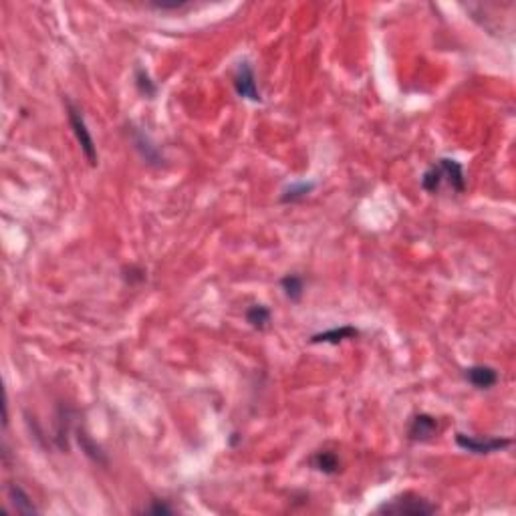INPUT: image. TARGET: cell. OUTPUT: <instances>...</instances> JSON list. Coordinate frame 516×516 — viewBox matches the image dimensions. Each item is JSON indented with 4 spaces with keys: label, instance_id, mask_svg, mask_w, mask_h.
<instances>
[{
    "label": "cell",
    "instance_id": "1",
    "mask_svg": "<svg viewBox=\"0 0 516 516\" xmlns=\"http://www.w3.org/2000/svg\"><path fill=\"white\" fill-rule=\"evenodd\" d=\"M438 510L436 504H432L430 500H425L423 496L418 494L405 492L399 494L396 498H391L389 502H383L377 513L379 515H398V516H423V515H434Z\"/></svg>",
    "mask_w": 516,
    "mask_h": 516
},
{
    "label": "cell",
    "instance_id": "2",
    "mask_svg": "<svg viewBox=\"0 0 516 516\" xmlns=\"http://www.w3.org/2000/svg\"><path fill=\"white\" fill-rule=\"evenodd\" d=\"M67 118H69L71 129H73L75 138H77L79 145H81V151H83L85 160L89 162V165H97V160H99V158H97V145H95L93 136H91L87 123H85L83 113H81L79 107H77L75 103H71V101H67Z\"/></svg>",
    "mask_w": 516,
    "mask_h": 516
},
{
    "label": "cell",
    "instance_id": "3",
    "mask_svg": "<svg viewBox=\"0 0 516 516\" xmlns=\"http://www.w3.org/2000/svg\"><path fill=\"white\" fill-rule=\"evenodd\" d=\"M456 444L476 456H488L513 444L510 438H476L468 434H456Z\"/></svg>",
    "mask_w": 516,
    "mask_h": 516
},
{
    "label": "cell",
    "instance_id": "4",
    "mask_svg": "<svg viewBox=\"0 0 516 516\" xmlns=\"http://www.w3.org/2000/svg\"><path fill=\"white\" fill-rule=\"evenodd\" d=\"M232 85H234V91L238 93V97L242 99H248V101H260V91L257 87V77H255V69L248 61H242L234 71V77H232Z\"/></svg>",
    "mask_w": 516,
    "mask_h": 516
},
{
    "label": "cell",
    "instance_id": "5",
    "mask_svg": "<svg viewBox=\"0 0 516 516\" xmlns=\"http://www.w3.org/2000/svg\"><path fill=\"white\" fill-rule=\"evenodd\" d=\"M438 172L442 178V184H448L450 188L458 194H462L466 190V178H464V167L458 164L456 160L450 158H442L438 160Z\"/></svg>",
    "mask_w": 516,
    "mask_h": 516
},
{
    "label": "cell",
    "instance_id": "6",
    "mask_svg": "<svg viewBox=\"0 0 516 516\" xmlns=\"http://www.w3.org/2000/svg\"><path fill=\"white\" fill-rule=\"evenodd\" d=\"M436 434H438V420L427 414L414 416L407 427V438L412 442H430Z\"/></svg>",
    "mask_w": 516,
    "mask_h": 516
},
{
    "label": "cell",
    "instance_id": "7",
    "mask_svg": "<svg viewBox=\"0 0 516 516\" xmlns=\"http://www.w3.org/2000/svg\"><path fill=\"white\" fill-rule=\"evenodd\" d=\"M464 377L476 389H490L498 383V371L490 365H472L464 371Z\"/></svg>",
    "mask_w": 516,
    "mask_h": 516
},
{
    "label": "cell",
    "instance_id": "8",
    "mask_svg": "<svg viewBox=\"0 0 516 516\" xmlns=\"http://www.w3.org/2000/svg\"><path fill=\"white\" fill-rule=\"evenodd\" d=\"M361 333L359 329H355L353 325H343V327H335L329 329V331H323V333H317L311 337V343H331V345H337L341 341H347V339H357Z\"/></svg>",
    "mask_w": 516,
    "mask_h": 516
},
{
    "label": "cell",
    "instance_id": "9",
    "mask_svg": "<svg viewBox=\"0 0 516 516\" xmlns=\"http://www.w3.org/2000/svg\"><path fill=\"white\" fill-rule=\"evenodd\" d=\"M6 492H8V502L12 504L15 513H19V515H37L39 513V508L33 504L30 496L24 492L19 484H8Z\"/></svg>",
    "mask_w": 516,
    "mask_h": 516
},
{
    "label": "cell",
    "instance_id": "10",
    "mask_svg": "<svg viewBox=\"0 0 516 516\" xmlns=\"http://www.w3.org/2000/svg\"><path fill=\"white\" fill-rule=\"evenodd\" d=\"M311 466L317 470V472H323L327 476H333L341 470V462H339V456L335 452H329V450H321L317 454L311 456Z\"/></svg>",
    "mask_w": 516,
    "mask_h": 516
},
{
    "label": "cell",
    "instance_id": "11",
    "mask_svg": "<svg viewBox=\"0 0 516 516\" xmlns=\"http://www.w3.org/2000/svg\"><path fill=\"white\" fill-rule=\"evenodd\" d=\"M281 286L282 291H284V295H286V299H291L295 303L301 301L303 295H305V281L299 275H286L281 281Z\"/></svg>",
    "mask_w": 516,
    "mask_h": 516
},
{
    "label": "cell",
    "instance_id": "12",
    "mask_svg": "<svg viewBox=\"0 0 516 516\" xmlns=\"http://www.w3.org/2000/svg\"><path fill=\"white\" fill-rule=\"evenodd\" d=\"M313 190H315V184H313V182H297V184H291L288 188H284V192H282L281 202H284V204L301 202V200L306 198Z\"/></svg>",
    "mask_w": 516,
    "mask_h": 516
},
{
    "label": "cell",
    "instance_id": "13",
    "mask_svg": "<svg viewBox=\"0 0 516 516\" xmlns=\"http://www.w3.org/2000/svg\"><path fill=\"white\" fill-rule=\"evenodd\" d=\"M270 319H273V313L268 311V306L252 305L246 311V321L250 323V327L258 329V331L268 327V325H270Z\"/></svg>",
    "mask_w": 516,
    "mask_h": 516
},
{
    "label": "cell",
    "instance_id": "14",
    "mask_svg": "<svg viewBox=\"0 0 516 516\" xmlns=\"http://www.w3.org/2000/svg\"><path fill=\"white\" fill-rule=\"evenodd\" d=\"M136 147L140 149L141 158H143L147 164H158V162H162V156H160L158 147L151 145L149 140H147L143 133H138V136H136Z\"/></svg>",
    "mask_w": 516,
    "mask_h": 516
},
{
    "label": "cell",
    "instance_id": "15",
    "mask_svg": "<svg viewBox=\"0 0 516 516\" xmlns=\"http://www.w3.org/2000/svg\"><path fill=\"white\" fill-rule=\"evenodd\" d=\"M422 188L425 192H430V194H436L442 188V178H440V172H438V165L436 164L422 176Z\"/></svg>",
    "mask_w": 516,
    "mask_h": 516
},
{
    "label": "cell",
    "instance_id": "16",
    "mask_svg": "<svg viewBox=\"0 0 516 516\" xmlns=\"http://www.w3.org/2000/svg\"><path fill=\"white\" fill-rule=\"evenodd\" d=\"M136 85H138L140 93L145 95V97H154L156 91H158V89H156V85L151 83L149 75H147L143 69H138V73H136Z\"/></svg>",
    "mask_w": 516,
    "mask_h": 516
},
{
    "label": "cell",
    "instance_id": "17",
    "mask_svg": "<svg viewBox=\"0 0 516 516\" xmlns=\"http://www.w3.org/2000/svg\"><path fill=\"white\" fill-rule=\"evenodd\" d=\"M141 513H143V515H172V513H174V508H172V506H167L165 502L154 500V502H151L149 506H145Z\"/></svg>",
    "mask_w": 516,
    "mask_h": 516
}]
</instances>
